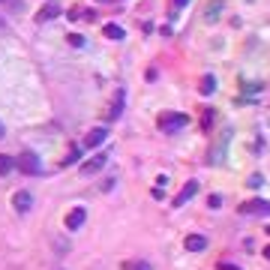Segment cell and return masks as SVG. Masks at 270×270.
I'll return each mask as SVG.
<instances>
[{
	"label": "cell",
	"mask_w": 270,
	"mask_h": 270,
	"mask_svg": "<svg viewBox=\"0 0 270 270\" xmlns=\"http://www.w3.org/2000/svg\"><path fill=\"white\" fill-rule=\"evenodd\" d=\"M186 120H189L186 114L168 111V114H162V117H159V129H162V132H180V129L186 126Z\"/></svg>",
	"instance_id": "cell-1"
},
{
	"label": "cell",
	"mask_w": 270,
	"mask_h": 270,
	"mask_svg": "<svg viewBox=\"0 0 270 270\" xmlns=\"http://www.w3.org/2000/svg\"><path fill=\"white\" fill-rule=\"evenodd\" d=\"M15 162H18V168L24 171V174H39V159H36L30 150H24V153H21Z\"/></svg>",
	"instance_id": "cell-2"
},
{
	"label": "cell",
	"mask_w": 270,
	"mask_h": 270,
	"mask_svg": "<svg viewBox=\"0 0 270 270\" xmlns=\"http://www.w3.org/2000/svg\"><path fill=\"white\" fill-rule=\"evenodd\" d=\"M240 213H258V216H270V201H264V198L246 201V204H240Z\"/></svg>",
	"instance_id": "cell-3"
},
{
	"label": "cell",
	"mask_w": 270,
	"mask_h": 270,
	"mask_svg": "<svg viewBox=\"0 0 270 270\" xmlns=\"http://www.w3.org/2000/svg\"><path fill=\"white\" fill-rule=\"evenodd\" d=\"M195 192H198V180H186V186H183V189L177 192V198H174V204H177V207H183V204L189 201V198H192Z\"/></svg>",
	"instance_id": "cell-4"
},
{
	"label": "cell",
	"mask_w": 270,
	"mask_h": 270,
	"mask_svg": "<svg viewBox=\"0 0 270 270\" xmlns=\"http://www.w3.org/2000/svg\"><path fill=\"white\" fill-rule=\"evenodd\" d=\"M222 6H225L222 0H210V3L204 6V21H207V24H216V21H219V12H222Z\"/></svg>",
	"instance_id": "cell-5"
},
{
	"label": "cell",
	"mask_w": 270,
	"mask_h": 270,
	"mask_svg": "<svg viewBox=\"0 0 270 270\" xmlns=\"http://www.w3.org/2000/svg\"><path fill=\"white\" fill-rule=\"evenodd\" d=\"M84 219H87V213H84V207H75V210H69L66 213V228H81L84 225Z\"/></svg>",
	"instance_id": "cell-6"
},
{
	"label": "cell",
	"mask_w": 270,
	"mask_h": 270,
	"mask_svg": "<svg viewBox=\"0 0 270 270\" xmlns=\"http://www.w3.org/2000/svg\"><path fill=\"white\" fill-rule=\"evenodd\" d=\"M105 162H108V156H105V153H96V156H90V159L81 165V174H96Z\"/></svg>",
	"instance_id": "cell-7"
},
{
	"label": "cell",
	"mask_w": 270,
	"mask_h": 270,
	"mask_svg": "<svg viewBox=\"0 0 270 270\" xmlns=\"http://www.w3.org/2000/svg\"><path fill=\"white\" fill-rule=\"evenodd\" d=\"M105 138H108V129L105 126H96V129H90V135L84 138V147H99Z\"/></svg>",
	"instance_id": "cell-8"
},
{
	"label": "cell",
	"mask_w": 270,
	"mask_h": 270,
	"mask_svg": "<svg viewBox=\"0 0 270 270\" xmlns=\"http://www.w3.org/2000/svg\"><path fill=\"white\" fill-rule=\"evenodd\" d=\"M12 204H15L18 213H27L30 204H33V198H30V192H15V195H12Z\"/></svg>",
	"instance_id": "cell-9"
},
{
	"label": "cell",
	"mask_w": 270,
	"mask_h": 270,
	"mask_svg": "<svg viewBox=\"0 0 270 270\" xmlns=\"http://www.w3.org/2000/svg\"><path fill=\"white\" fill-rule=\"evenodd\" d=\"M123 99H126V96H123V90H114V99H111V111H108V117H111V120H117V117L123 114Z\"/></svg>",
	"instance_id": "cell-10"
},
{
	"label": "cell",
	"mask_w": 270,
	"mask_h": 270,
	"mask_svg": "<svg viewBox=\"0 0 270 270\" xmlns=\"http://www.w3.org/2000/svg\"><path fill=\"white\" fill-rule=\"evenodd\" d=\"M186 249H189V252H204V249H207V237L189 234L186 237Z\"/></svg>",
	"instance_id": "cell-11"
},
{
	"label": "cell",
	"mask_w": 270,
	"mask_h": 270,
	"mask_svg": "<svg viewBox=\"0 0 270 270\" xmlns=\"http://www.w3.org/2000/svg\"><path fill=\"white\" fill-rule=\"evenodd\" d=\"M105 36L117 42V39H123L126 33H123V27H120V24H105Z\"/></svg>",
	"instance_id": "cell-12"
},
{
	"label": "cell",
	"mask_w": 270,
	"mask_h": 270,
	"mask_svg": "<svg viewBox=\"0 0 270 270\" xmlns=\"http://www.w3.org/2000/svg\"><path fill=\"white\" fill-rule=\"evenodd\" d=\"M213 90H216V78H213V75H207V78L201 81V93H204V96H210Z\"/></svg>",
	"instance_id": "cell-13"
},
{
	"label": "cell",
	"mask_w": 270,
	"mask_h": 270,
	"mask_svg": "<svg viewBox=\"0 0 270 270\" xmlns=\"http://www.w3.org/2000/svg\"><path fill=\"white\" fill-rule=\"evenodd\" d=\"M57 15V6L54 3H48L45 9H39V21H48V18H54Z\"/></svg>",
	"instance_id": "cell-14"
},
{
	"label": "cell",
	"mask_w": 270,
	"mask_h": 270,
	"mask_svg": "<svg viewBox=\"0 0 270 270\" xmlns=\"http://www.w3.org/2000/svg\"><path fill=\"white\" fill-rule=\"evenodd\" d=\"M123 270H153V267H150L147 261H126V264H123Z\"/></svg>",
	"instance_id": "cell-15"
},
{
	"label": "cell",
	"mask_w": 270,
	"mask_h": 270,
	"mask_svg": "<svg viewBox=\"0 0 270 270\" xmlns=\"http://www.w3.org/2000/svg\"><path fill=\"white\" fill-rule=\"evenodd\" d=\"M9 171H12V156L0 153V174H9Z\"/></svg>",
	"instance_id": "cell-16"
},
{
	"label": "cell",
	"mask_w": 270,
	"mask_h": 270,
	"mask_svg": "<svg viewBox=\"0 0 270 270\" xmlns=\"http://www.w3.org/2000/svg\"><path fill=\"white\" fill-rule=\"evenodd\" d=\"M78 156H81V150H78V147H72V150H69V156L63 159V165H72V162H75Z\"/></svg>",
	"instance_id": "cell-17"
},
{
	"label": "cell",
	"mask_w": 270,
	"mask_h": 270,
	"mask_svg": "<svg viewBox=\"0 0 270 270\" xmlns=\"http://www.w3.org/2000/svg\"><path fill=\"white\" fill-rule=\"evenodd\" d=\"M69 45H75V48H81V45H84V39H81V36H78V33H69Z\"/></svg>",
	"instance_id": "cell-18"
},
{
	"label": "cell",
	"mask_w": 270,
	"mask_h": 270,
	"mask_svg": "<svg viewBox=\"0 0 270 270\" xmlns=\"http://www.w3.org/2000/svg\"><path fill=\"white\" fill-rule=\"evenodd\" d=\"M207 204L216 210V207H222V198H219V195H210V198H207Z\"/></svg>",
	"instance_id": "cell-19"
},
{
	"label": "cell",
	"mask_w": 270,
	"mask_h": 270,
	"mask_svg": "<svg viewBox=\"0 0 270 270\" xmlns=\"http://www.w3.org/2000/svg\"><path fill=\"white\" fill-rule=\"evenodd\" d=\"M246 183H249V186H261V174H252V177H249Z\"/></svg>",
	"instance_id": "cell-20"
},
{
	"label": "cell",
	"mask_w": 270,
	"mask_h": 270,
	"mask_svg": "<svg viewBox=\"0 0 270 270\" xmlns=\"http://www.w3.org/2000/svg\"><path fill=\"white\" fill-rule=\"evenodd\" d=\"M0 3H9V6H15V9H21V0H0Z\"/></svg>",
	"instance_id": "cell-21"
},
{
	"label": "cell",
	"mask_w": 270,
	"mask_h": 270,
	"mask_svg": "<svg viewBox=\"0 0 270 270\" xmlns=\"http://www.w3.org/2000/svg\"><path fill=\"white\" fill-rule=\"evenodd\" d=\"M186 3H189V0H174V6H186Z\"/></svg>",
	"instance_id": "cell-22"
},
{
	"label": "cell",
	"mask_w": 270,
	"mask_h": 270,
	"mask_svg": "<svg viewBox=\"0 0 270 270\" xmlns=\"http://www.w3.org/2000/svg\"><path fill=\"white\" fill-rule=\"evenodd\" d=\"M222 270H240V267H234V264H222Z\"/></svg>",
	"instance_id": "cell-23"
},
{
	"label": "cell",
	"mask_w": 270,
	"mask_h": 270,
	"mask_svg": "<svg viewBox=\"0 0 270 270\" xmlns=\"http://www.w3.org/2000/svg\"><path fill=\"white\" fill-rule=\"evenodd\" d=\"M264 255H267V258H270V246H267V249H264Z\"/></svg>",
	"instance_id": "cell-24"
},
{
	"label": "cell",
	"mask_w": 270,
	"mask_h": 270,
	"mask_svg": "<svg viewBox=\"0 0 270 270\" xmlns=\"http://www.w3.org/2000/svg\"><path fill=\"white\" fill-rule=\"evenodd\" d=\"M0 138H3V123H0Z\"/></svg>",
	"instance_id": "cell-25"
}]
</instances>
